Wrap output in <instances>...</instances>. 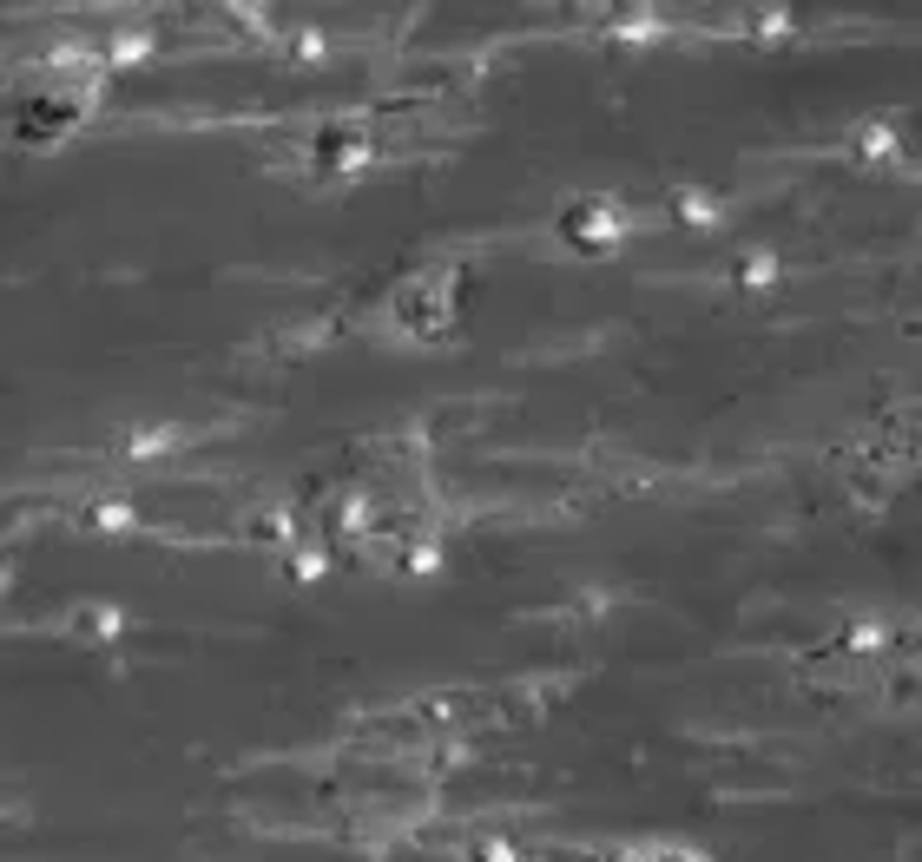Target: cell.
<instances>
[{"instance_id": "1", "label": "cell", "mask_w": 922, "mask_h": 862, "mask_svg": "<svg viewBox=\"0 0 922 862\" xmlns=\"http://www.w3.org/2000/svg\"><path fill=\"white\" fill-rule=\"evenodd\" d=\"M679 218L685 224H712L718 218V198H712V191H679Z\"/></svg>"}, {"instance_id": "2", "label": "cell", "mask_w": 922, "mask_h": 862, "mask_svg": "<svg viewBox=\"0 0 922 862\" xmlns=\"http://www.w3.org/2000/svg\"><path fill=\"white\" fill-rule=\"evenodd\" d=\"M778 277V257L771 251H745V283H771Z\"/></svg>"}, {"instance_id": "3", "label": "cell", "mask_w": 922, "mask_h": 862, "mask_svg": "<svg viewBox=\"0 0 922 862\" xmlns=\"http://www.w3.org/2000/svg\"><path fill=\"white\" fill-rule=\"evenodd\" d=\"M857 145H863L870 158H890V132H883V126H863V132H857Z\"/></svg>"}]
</instances>
